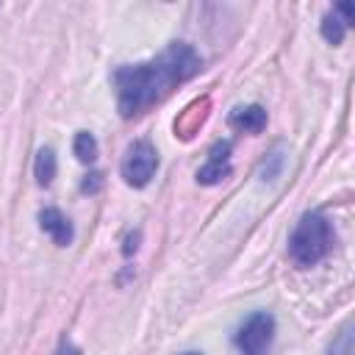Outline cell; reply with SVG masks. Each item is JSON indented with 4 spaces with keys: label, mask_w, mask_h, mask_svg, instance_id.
I'll return each instance as SVG.
<instances>
[{
    "label": "cell",
    "mask_w": 355,
    "mask_h": 355,
    "mask_svg": "<svg viewBox=\"0 0 355 355\" xmlns=\"http://www.w3.org/2000/svg\"><path fill=\"white\" fill-rule=\"evenodd\" d=\"M200 69H202V55L186 42H172L161 55L150 61L125 64L114 69L119 114L125 119L144 114L155 103L166 100L180 83L191 80Z\"/></svg>",
    "instance_id": "obj_1"
},
{
    "label": "cell",
    "mask_w": 355,
    "mask_h": 355,
    "mask_svg": "<svg viewBox=\"0 0 355 355\" xmlns=\"http://www.w3.org/2000/svg\"><path fill=\"white\" fill-rule=\"evenodd\" d=\"M336 241V233H333V225L324 214L319 211H308L302 214V219L297 222V227L291 230V239H288V258L300 266V269H308V266H316L333 247Z\"/></svg>",
    "instance_id": "obj_2"
},
{
    "label": "cell",
    "mask_w": 355,
    "mask_h": 355,
    "mask_svg": "<svg viewBox=\"0 0 355 355\" xmlns=\"http://www.w3.org/2000/svg\"><path fill=\"white\" fill-rule=\"evenodd\" d=\"M158 169V153H155V144L150 139H136L128 144L125 155H122V164H119V175L128 186L133 189H141L153 180Z\"/></svg>",
    "instance_id": "obj_3"
},
{
    "label": "cell",
    "mask_w": 355,
    "mask_h": 355,
    "mask_svg": "<svg viewBox=\"0 0 355 355\" xmlns=\"http://www.w3.org/2000/svg\"><path fill=\"white\" fill-rule=\"evenodd\" d=\"M275 338V319L266 311L250 313L233 333V347L241 355H266Z\"/></svg>",
    "instance_id": "obj_4"
},
{
    "label": "cell",
    "mask_w": 355,
    "mask_h": 355,
    "mask_svg": "<svg viewBox=\"0 0 355 355\" xmlns=\"http://www.w3.org/2000/svg\"><path fill=\"white\" fill-rule=\"evenodd\" d=\"M230 175V141H216L208 153V161L197 169V183L216 186Z\"/></svg>",
    "instance_id": "obj_5"
},
{
    "label": "cell",
    "mask_w": 355,
    "mask_h": 355,
    "mask_svg": "<svg viewBox=\"0 0 355 355\" xmlns=\"http://www.w3.org/2000/svg\"><path fill=\"white\" fill-rule=\"evenodd\" d=\"M39 227H42L58 247H67V244H72V239H75L72 222H69L58 208H42V211H39Z\"/></svg>",
    "instance_id": "obj_6"
},
{
    "label": "cell",
    "mask_w": 355,
    "mask_h": 355,
    "mask_svg": "<svg viewBox=\"0 0 355 355\" xmlns=\"http://www.w3.org/2000/svg\"><path fill=\"white\" fill-rule=\"evenodd\" d=\"M227 122L241 133H261L266 128V111L261 105H239L230 111Z\"/></svg>",
    "instance_id": "obj_7"
},
{
    "label": "cell",
    "mask_w": 355,
    "mask_h": 355,
    "mask_svg": "<svg viewBox=\"0 0 355 355\" xmlns=\"http://www.w3.org/2000/svg\"><path fill=\"white\" fill-rule=\"evenodd\" d=\"M55 169H58V161H55L53 147H42V150L36 153V161H33L36 183H39V186H50L53 178H55Z\"/></svg>",
    "instance_id": "obj_8"
},
{
    "label": "cell",
    "mask_w": 355,
    "mask_h": 355,
    "mask_svg": "<svg viewBox=\"0 0 355 355\" xmlns=\"http://www.w3.org/2000/svg\"><path fill=\"white\" fill-rule=\"evenodd\" d=\"M72 153H75V158L83 161V164L97 161V139H94L89 130H78V133H75V141H72Z\"/></svg>",
    "instance_id": "obj_9"
},
{
    "label": "cell",
    "mask_w": 355,
    "mask_h": 355,
    "mask_svg": "<svg viewBox=\"0 0 355 355\" xmlns=\"http://www.w3.org/2000/svg\"><path fill=\"white\" fill-rule=\"evenodd\" d=\"M344 33H347V25H344L333 11H327V14L322 17V36H324V42L341 44V42H344Z\"/></svg>",
    "instance_id": "obj_10"
},
{
    "label": "cell",
    "mask_w": 355,
    "mask_h": 355,
    "mask_svg": "<svg viewBox=\"0 0 355 355\" xmlns=\"http://www.w3.org/2000/svg\"><path fill=\"white\" fill-rule=\"evenodd\" d=\"M330 355H352V330H349V324H344L338 330V336L333 338Z\"/></svg>",
    "instance_id": "obj_11"
},
{
    "label": "cell",
    "mask_w": 355,
    "mask_h": 355,
    "mask_svg": "<svg viewBox=\"0 0 355 355\" xmlns=\"http://www.w3.org/2000/svg\"><path fill=\"white\" fill-rule=\"evenodd\" d=\"M280 166H283V153H272V155H269V164H263V166H261L263 180H272V178L280 172Z\"/></svg>",
    "instance_id": "obj_12"
},
{
    "label": "cell",
    "mask_w": 355,
    "mask_h": 355,
    "mask_svg": "<svg viewBox=\"0 0 355 355\" xmlns=\"http://www.w3.org/2000/svg\"><path fill=\"white\" fill-rule=\"evenodd\" d=\"M103 189V175L100 172H89L83 180H80V191L83 194H97Z\"/></svg>",
    "instance_id": "obj_13"
},
{
    "label": "cell",
    "mask_w": 355,
    "mask_h": 355,
    "mask_svg": "<svg viewBox=\"0 0 355 355\" xmlns=\"http://www.w3.org/2000/svg\"><path fill=\"white\" fill-rule=\"evenodd\" d=\"M333 14H336L347 28H349V25H352V19H355V8H352L349 3H338V6L333 8Z\"/></svg>",
    "instance_id": "obj_14"
},
{
    "label": "cell",
    "mask_w": 355,
    "mask_h": 355,
    "mask_svg": "<svg viewBox=\"0 0 355 355\" xmlns=\"http://www.w3.org/2000/svg\"><path fill=\"white\" fill-rule=\"evenodd\" d=\"M53 355H80V349H78V347H75V344H72L69 338H61Z\"/></svg>",
    "instance_id": "obj_15"
},
{
    "label": "cell",
    "mask_w": 355,
    "mask_h": 355,
    "mask_svg": "<svg viewBox=\"0 0 355 355\" xmlns=\"http://www.w3.org/2000/svg\"><path fill=\"white\" fill-rule=\"evenodd\" d=\"M183 355H194V352H183Z\"/></svg>",
    "instance_id": "obj_16"
}]
</instances>
